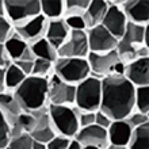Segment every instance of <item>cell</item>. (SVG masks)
Instances as JSON below:
<instances>
[{
	"instance_id": "4",
	"label": "cell",
	"mask_w": 149,
	"mask_h": 149,
	"mask_svg": "<svg viewBox=\"0 0 149 149\" xmlns=\"http://www.w3.org/2000/svg\"><path fill=\"white\" fill-rule=\"evenodd\" d=\"M47 113L50 117L52 125L57 136L67 138H74L80 126L74 106H58L47 104Z\"/></svg>"
},
{
	"instance_id": "19",
	"label": "cell",
	"mask_w": 149,
	"mask_h": 149,
	"mask_svg": "<svg viewBox=\"0 0 149 149\" xmlns=\"http://www.w3.org/2000/svg\"><path fill=\"white\" fill-rule=\"evenodd\" d=\"M133 133V127L127 123L126 119H118L111 122L110 127L107 129L109 134V142L111 145L127 146Z\"/></svg>"
},
{
	"instance_id": "37",
	"label": "cell",
	"mask_w": 149,
	"mask_h": 149,
	"mask_svg": "<svg viewBox=\"0 0 149 149\" xmlns=\"http://www.w3.org/2000/svg\"><path fill=\"white\" fill-rule=\"evenodd\" d=\"M111 119L109 117H107L104 113H102L100 110H98L96 113H95V125L100 126V127H103V129H109L111 125Z\"/></svg>"
},
{
	"instance_id": "33",
	"label": "cell",
	"mask_w": 149,
	"mask_h": 149,
	"mask_svg": "<svg viewBox=\"0 0 149 149\" xmlns=\"http://www.w3.org/2000/svg\"><path fill=\"white\" fill-rule=\"evenodd\" d=\"M127 123H129L132 127H137V126L145 125L149 123V115L148 114H142V113H137V111H133L127 118H125Z\"/></svg>"
},
{
	"instance_id": "8",
	"label": "cell",
	"mask_w": 149,
	"mask_h": 149,
	"mask_svg": "<svg viewBox=\"0 0 149 149\" xmlns=\"http://www.w3.org/2000/svg\"><path fill=\"white\" fill-rule=\"evenodd\" d=\"M49 91H47V104L58 106H74L76 98V86L64 83L57 74L53 73L47 79Z\"/></svg>"
},
{
	"instance_id": "35",
	"label": "cell",
	"mask_w": 149,
	"mask_h": 149,
	"mask_svg": "<svg viewBox=\"0 0 149 149\" xmlns=\"http://www.w3.org/2000/svg\"><path fill=\"white\" fill-rule=\"evenodd\" d=\"M67 26L69 27V30H74V31H86V23L83 16H68L64 18Z\"/></svg>"
},
{
	"instance_id": "40",
	"label": "cell",
	"mask_w": 149,
	"mask_h": 149,
	"mask_svg": "<svg viewBox=\"0 0 149 149\" xmlns=\"http://www.w3.org/2000/svg\"><path fill=\"white\" fill-rule=\"evenodd\" d=\"M36 56H34V53H33L31 50V47L29 46L26 50H24V53L22 56H20V58L19 60H23V61H36Z\"/></svg>"
},
{
	"instance_id": "11",
	"label": "cell",
	"mask_w": 149,
	"mask_h": 149,
	"mask_svg": "<svg viewBox=\"0 0 149 149\" xmlns=\"http://www.w3.org/2000/svg\"><path fill=\"white\" fill-rule=\"evenodd\" d=\"M88 47L90 53H107V52L117 50L118 39L114 38L102 24L87 30Z\"/></svg>"
},
{
	"instance_id": "16",
	"label": "cell",
	"mask_w": 149,
	"mask_h": 149,
	"mask_svg": "<svg viewBox=\"0 0 149 149\" xmlns=\"http://www.w3.org/2000/svg\"><path fill=\"white\" fill-rule=\"evenodd\" d=\"M123 77L134 87L149 84V58H136L125 65Z\"/></svg>"
},
{
	"instance_id": "43",
	"label": "cell",
	"mask_w": 149,
	"mask_h": 149,
	"mask_svg": "<svg viewBox=\"0 0 149 149\" xmlns=\"http://www.w3.org/2000/svg\"><path fill=\"white\" fill-rule=\"evenodd\" d=\"M31 149H46V144H43L41 141H36L33 140V148Z\"/></svg>"
},
{
	"instance_id": "7",
	"label": "cell",
	"mask_w": 149,
	"mask_h": 149,
	"mask_svg": "<svg viewBox=\"0 0 149 149\" xmlns=\"http://www.w3.org/2000/svg\"><path fill=\"white\" fill-rule=\"evenodd\" d=\"M4 3L6 18L14 27L41 15L39 0H4Z\"/></svg>"
},
{
	"instance_id": "45",
	"label": "cell",
	"mask_w": 149,
	"mask_h": 149,
	"mask_svg": "<svg viewBox=\"0 0 149 149\" xmlns=\"http://www.w3.org/2000/svg\"><path fill=\"white\" fill-rule=\"evenodd\" d=\"M106 149H129V148H127V146H119V145H111V144H110V145L107 146V148H106Z\"/></svg>"
},
{
	"instance_id": "9",
	"label": "cell",
	"mask_w": 149,
	"mask_h": 149,
	"mask_svg": "<svg viewBox=\"0 0 149 149\" xmlns=\"http://www.w3.org/2000/svg\"><path fill=\"white\" fill-rule=\"evenodd\" d=\"M87 61L90 65L91 76L102 80V79L113 74L114 68L121 61V58H119L117 50H113L107 52V53H88Z\"/></svg>"
},
{
	"instance_id": "20",
	"label": "cell",
	"mask_w": 149,
	"mask_h": 149,
	"mask_svg": "<svg viewBox=\"0 0 149 149\" xmlns=\"http://www.w3.org/2000/svg\"><path fill=\"white\" fill-rule=\"evenodd\" d=\"M0 113L3 114V117H4V119L7 121L10 129L15 125L16 121H18V118H19V115L23 113L22 107H20L19 103L15 100L12 92L6 91V92H1V94H0Z\"/></svg>"
},
{
	"instance_id": "13",
	"label": "cell",
	"mask_w": 149,
	"mask_h": 149,
	"mask_svg": "<svg viewBox=\"0 0 149 149\" xmlns=\"http://www.w3.org/2000/svg\"><path fill=\"white\" fill-rule=\"evenodd\" d=\"M121 10L129 23L138 26H148L149 3L148 0H123Z\"/></svg>"
},
{
	"instance_id": "15",
	"label": "cell",
	"mask_w": 149,
	"mask_h": 149,
	"mask_svg": "<svg viewBox=\"0 0 149 149\" xmlns=\"http://www.w3.org/2000/svg\"><path fill=\"white\" fill-rule=\"evenodd\" d=\"M74 140L80 142L83 146L94 145L100 149H106L110 145L107 130L95 125V123L91 126H87V127H80L76 136H74Z\"/></svg>"
},
{
	"instance_id": "26",
	"label": "cell",
	"mask_w": 149,
	"mask_h": 149,
	"mask_svg": "<svg viewBox=\"0 0 149 149\" xmlns=\"http://www.w3.org/2000/svg\"><path fill=\"white\" fill-rule=\"evenodd\" d=\"M27 77L23 72L20 71L19 68L16 67L14 63H11L6 68V72H4V83H6V91L8 92H12V91L18 88V87L22 84L24 79Z\"/></svg>"
},
{
	"instance_id": "6",
	"label": "cell",
	"mask_w": 149,
	"mask_h": 149,
	"mask_svg": "<svg viewBox=\"0 0 149 149\" xmlns=\"http://www.w3.org/2000/svg\"><path fill=\"white\" fill-rule=\"evenodd\" d=\"M57 76L64 83L77 86L91 74L90 65L87 58H71V57H58L53 68Z\"/></svg>"
},
{
	"instance_id": "14",
	"label": "cell",
	"mask_w": 149,
	"mask_h": 149,
	"mask_svg": "<svg viewBox=\"0 0 149 149\" xmlns=\"http://www.w3.org/2000/svg\"><path fill=\"white\" fill-rule=\"evenodd\" d=\"M31 114L36 118V125H34V129L30 133V136L36 141H41L43 144H47L50 140H53L57 136L54 129H53V125H52L49 113H47V106L42 107L39 110L33 111Z\"/></svg>"
},
{
	"instance_id": "46",
	"label": "cell",
	"mask_w": 149,
	"mask_h": 149,
	"mask_svg": "<svg viewBox=\"0 0 149 149\" xmlns=\"http://www.w3.org/2000/svg\"><path fill=\"white\" fill-rule=\"evenodd\" d=\"M83 149H100V148L94 146V145H86V146H83Z\"/></svg>"
},
{
	"instance_id": "2",
	"label": "cell",
	"mask_w": 149,
	"mask_h": 149,
	"mask_svg": "<svg viewBox=\"0 0 149 149\" xmlns=\"http://www.w3.org/2000/svg\"><path fill=\"white\" fill-rule=\"evenodd\" d=\"M47 79L27 76L18 88L12 91V95L22 107L23 113H33L47 106Z\"/></svg>"
},
{
	"instance_id": "31",
	"label": "cell",
	"mask_w": 149,
	"mask_h": 149,
	"mask_svg": "<svg viewBox=\"0 0 149 149\" xmlns=\"http://www.w3.org/2000/svg\"><path fill=\"white\" fill-rule=\"evenodd\" d=\"M10 140H11V136H10V126H8L7 121L4 119L3 114L0 113V149L7 148Z\"/></svg>"
},
{
	"instance_id": "36",
	"label": "cell",
	"mask_w": 149,
	"mask_h": 149,
	"mask_svg": "<svg viewBox=\"0 0 149 149\" xmlns=\"http://www.w3.org/2000/svg\"><path fill=\"white\" fill-rule=\"evenodd\" d=\"M72 138H67L63 136H56L53 140L46 144V149H68Z\"/></svg>"
},
{
	"instance_id": "32",
	"label": "cell",
	"mask_w": 149,
	"mask_h": 149,
	"mask_svg": "<svg viewBox=\"0 0 149 149\" xmlns=\"http://www.w3.org/2000/svg\"><path fill=\"white\" fill-rule=\"evenodd\" d=\"M14 33H15V29L7 20V18L0 16V43H4Z\"/></svg>"
},
{
	"instance_id": "39",
	"label": "cell",
	"mask_w": 149,
	"mask_h": 149,
	"mask_svg": "<svg viewBox=\"0 0 149 149\" xmlns=\"http://www.w3.org/2000/svg\"><path fill=\"white\" fill-rule=\"evenodd\" d=\"M11 63L12 61H11V58L8 57L7 52H6L4 43H0V68H1V69H6Z\"/></svg>"
},
{
	"instance_id": "18",
	"label": "cell",
	"mask_w": 149,
	"mask_h": 149,
	"mask_svg": "<svg viewBox=\"0 0 149 149\" xmlns=\"http://www.w3.org/2000/svg\"><path fill=\"white\" fill-rule=\"evenodd\" d=\"M69 33H71V30L67 26L64 18L63 19H57V20H47L45 39L50 43L52 46L58 50V47L68 39Z\"/></svg>"
},
{
	"instance_id": "38",
	"label": "cell",
	"mask_w": 149,
	"mask_h": 149,
	"mask_svg": "<svg viewBox=\"0 0 149 149\" xmlns=\"http://www.w3.org/2000/svg\"><path fill=\"white\" fill-rule=\"evenodd\" d=\"M16 67L19 68L20 71L23 72L26 76H30L33 72V67H34V61H23V60H16V61H12Z\"/></svg>"
},
{
	"instance_id": "25",
	"label": "cell",
	"mask_w": 149,
	"mask_h": 149,
	"mask_svg": "<svg viewBox=\"0 0 149 149\" xmlns=\"http://www.w3.org/2000/svg\"><path fill=\"white\" fill-rule=\"evenodd\" d=\"M30 47H31L33 53H34V56L37 58H43V60H47V61H52V63H56L57 58H58L57 49L52 46L45 38L39 39L36 43L30 45Z\"/></svg>"
},
{
	"instance_id": "3",
	"label": "cell",
	"mask_w": 149,
	"mask_h": 149,
	"mask_svg": "<svg viewBox=\"0 0 149 149\" xmlns=\"http://www.w3.org/2000/svg\"><path fill=\"white\" fill-rule=\"evenodd\" d=\"M142 46H148V26L129 23L123 36L118 39L117 53L125 64L137 58V52Z\"/></svg>"
},
{
	"instance_id": "5",
	"label": "cell",
	"mask_w": 149,
	"mask_h": 149,
	"mask_svg": "<svg viewBox=\"0 0 149 149\" xmlns=\"http://www.w3.org/2000/svg\"><path fill=\"white\" fill-rule=\"evenodd\" d=\"M102 99V80L94 76H88L86 80L76 86L74 107L81 111H95L100 107Z\"/></svg>"
},
{
	"instance_id": "29",
	"label": "cell",
	"mask_w": 149,
	"mask_h": 149,
	"mask_svg": "<svg viewBox=\"0 0 149 149\" xmlns=\"http://www.w3.org/2000/svg\"><path fill=\"white\" fill-rule=\"evenodd\" d=\"M53 68H54V63L43 60V58H36L34 67H33V72L30 76L49 79V76L53 73Z\"/></svg>"
},
{
	"instance_id": "21",
	"label": "cell",
	"mask_w": 149,
	"mask_h": 149,
	"mask_svg": "<svg viewBox=\"0 0 149 149\" xmlns=\"http://www.w3.org/2000/svg\"><path fill=\"white\" fill-rule=\"evenodd\" d=\"M107 8H109V4L106 0H90V6L87 8L86 14L83 15L87 30L102 23L103 18L107 12Z\"/></svg>"
},
{
	"instance_id": "10",
	"label": "cell",
	"mask_w": 149,
	"mask_h": 149,
	"mask_svg": "<svg viewBox=\"0 0 149 149\" xmlns=\"http://www.w3.org/2000/svg\"><path fill=\"white\" fill-rule=\"evenodd\" d=\"M90 53L88 38L86 31H74L71 30L69 37L58 47V57H71V58H87Z\"/></svg>"
},
{
	"instance_id": "41",
	"label": "cell",
	"mask_w": 149,
	"mask_h": 149,
	"mask_svg": "<svg viewBox=\"0 0 149 149\" xmlns=\"http://www.w3.org/2000/svg\"><path fill=\"white\" fill-rule=\"evenodd\" d=\"M4 72H6V69H1V68H0V94H1V92H6V83H4Z\"/></svg>"
},
{
	"instance_id": "24",
	"label": "cell",
	"mask_w": 149,
	"mask_h": 149,
	"mask_svg": "<svg viewBox=\"0 0 149 149\" xmlns=\"http://www.w3.org/2000/svg\"><path fill=\"white\" fill-rule=\"evenodd\" d=\"M30 46L29 43H26L23 39L20 38L16 33H14L10 38L4 42V47L7 52L8 57L11 58V61H16L20 58V56L24 53V50Z\"/></svg>"
},
{
	"instance_id": "23",
	"label": "cell",
	"mask_w": 149,
	"mask_h": 149,
	"mask_svg": "<svg viewBox=\"0 0 149 149\" xmlns=\"http://www.w3.org/2000/svg\"><path fill=\"white\" fill-rule=\"evenodd\" d=\"M129 149H149V123L137 126L133 129L130 141L127 144Z\"/></svg>"
},
{
	"instance_id": "27",
	"label": "cell",
	"mask_w": 149,
	"mask_h": 149,
	"mask_svg": "<svg viewBox=\"0 0 149 149\" xmlns=\"http://www.w3.org/2000/svg\"><path fill=\"white\" fill-rule=\"evenodd\" d=\"M134 111L149 114V86L136 87V90H134Z\"/></svg>"
},
{
	"instance_id": "17",
	"label": "cell",
	"mask_w": 149,
	"mask_h": 149,
	"mask_svg": "<svg viewBox=\"0 0 149 149\" xmlns=\"http://www.w3.org/2000/svg\"><path fill=\"white\" fill-rule=\"evenodd\" d=\"M107 4H109V8H107L106 15H104V18H103L100 24L110 33L114 38L119 39L123 36V33H125V30H126L127 20H126L121 7L113 6V4H110L109 1H107Z\"/></svg>"
},
{
	"instance_id": "42",
	"label": "cell",
	"mask_w": 149,
	"mask_h": 149,
	"mask_svg": "<svg viewBox=\"0 0 149 149\" xmlns=\"http://www.w3.org/2000/svg\"><path fill=\"white\" fill-rule=\"evenodd\" d=\"M68 149H83V145L80 144V142L76 141L74 138H72L71 144H69V146H68Z\"/></svg>"
},
{
	"instance_id": "12",
	"label": "cell",
	"mask_w": 149,
	"mask_h": 149,
	"mask_svg": "<svg viewBox=\"0 0 149 149\" xmlns=\"http://www.w3.org/2000/svg\"><path fill=\"white\" fill-rule=\"evenodd\" d=\"M47 27V19L43 15H38L33 19L27 20L22 24L15 26V33L20 38L23 39L26 43L33 45L37 41L45 38V33Z\"/></svg>"
},
{
	"instance_id": "22",
	"label": "cell",
	"mask_w": 149,
	"mask_h": 149,
	"mask_svg": "<svg viewBox=\"0 0 149 149\" xmlns=\"http://www.w3.org/2000/svg\"><path fill=\"white\" fill-rule=\"evenodd\" d=\"M64 0H42L41 1V15L47 20H57L64 18Z\"/></svg>"
},
{
	"instance_id": "44",
	"label": "cell",
	"mask_w": 149,
	"mask_h": 149,
	"mask_svg": "<svg viewBox=\"0 0 149 149\" xmlns=\"http://www.w3.org/2000/svg\"><path fill=\"white\" fill-rule=\"evenodd\" d=\"M0 16L6 18V3H4V0H0Z\"/></svg>"
},
{
	"instance_id": "28",
	"label": "cell",
	"mask_w": 149,
	"mask_h": 149,
	"mask_svg": "<svg viewBox=\"0 0 149 149\" xmlns=\"http://www.w3.org/2000/svg\"><path fill=\"white\" fill-rule=\"evenodd\" d=\"M64 18L68 16H83L90 6V0H67L64 1Z\"/></svg>"
},
{
	"instance_id": "30",
	"label": "cell",
	"mask_w": 149,
	"mask_h": 149,
	"mask_svg": "<svg viewBox=\"0 0 149 149\" xmlns=\"http://www.w3.org/2000/svg\"><path fill=\"white\" fill-rule=\"evenodd\" d=\"M33 148V137L29 133H23L10 140L6 149H31Z\"/></svg>"
},
{
	"instance_id": "1",
	"label": "cell",
	"mask_w": 149,
	"mask_h": 149,
	"mask_svg": "<svg viewBox=\"0 0 149 149\" xmlns=\"http://www.w3.org/2000/svg\"><path fill=\"white\" fill-rule=\"evenodd\" d=\"M136 87L123 76H107L102 79V99L99 110L111 121L125 119L134 111Z\"/></svg>"
},
{
	"instance_id": "34",
	"label": "cell",
	"mask_w": 149,
	"mask_h": 149,
	"mask_svg": "<svg viewBox=\"0 0 149 149\" xmlns=\"http://www.w3.org/2000/svg\"><path fill=\"white\" fill-rule=\"evenodd\" d=\"M96 113V111H95ZM95 113L92 111H81L76 109V114H77V121L80 127H87L95 123Z\"/></svg>"
}]
</instances>
